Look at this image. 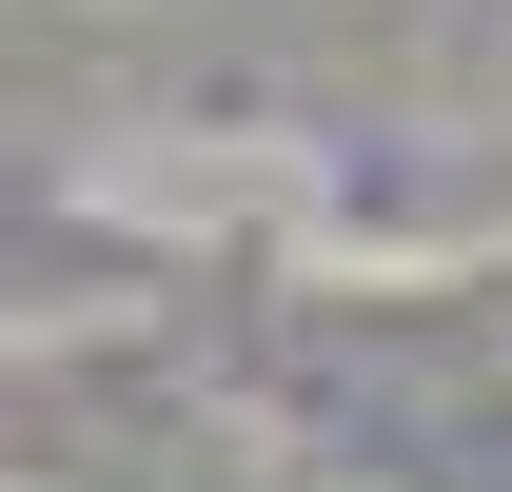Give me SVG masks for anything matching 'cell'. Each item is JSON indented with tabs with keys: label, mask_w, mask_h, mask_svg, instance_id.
<instances>
[{
	"label": "cell",
	"mask_w": 512,
	"mask_h": 492,
	"mask_svg": "<svg viewBox=\"0 0 512 492\" xmlns=\"http://www.w3.org/2000/svg\"><path fill=\"white\" fill-rule=\"evenodd\" d=\"M79 40H197V20H296V0H60Z\"/></svg>",
	"instance_id": "cell-1"
}]
</instances>
